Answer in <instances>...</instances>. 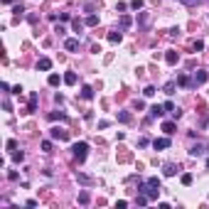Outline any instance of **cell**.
Returning a JSON list of instances; mask_svg holds the SVG:
<instances>
[{"label":"cell","instance_id":"obj_9","mask_svg":"<svg viewBox=\"0 0 209 209\" xmlns=\"http://www.w3.org/2000/svg\"><path fill=\"white\" fill-rule=\"evenodd\" d=\"M59 74H49V84H52V86H57V84H59Z\"/></svg>","mask_w":209,"mask_h":209},{"label":"cell","instance_id":"obj_1","mask_svg":"<svg viewBox=\"0 0 209 209\" xmlns=\"http://www.w3.org/2000/svg\"><path fill=\"white\" fill-rule=\"evenodd\" d=\"M86 150H89V145H86V143H74V155H76L79 160L86 158Z\"/></svg>","mask_w":209,"mask_h":209},{"label":"cell","instance_id":"obj_13","mask_svg":"<svg viewBox=\"0 0 209 209\" xmlns=\"http://www.w3.org/2000/svg\"><path fill=\"white\" fill-rule=\"evenodd\" d=\"M118 121H121V123H128L130 121V113H118Z\"/></svg>","mask_w":209,"mask_h":209},{"label":"cell","instance_id":"obj_4","mask_svg":"<svg viewBox=\"0 0 209 209\" xmlns=\"http://www.w3.org/2000/svg\"><path fill=\"white\" fill-rule=\"evenodd\" d=\"M64 47L69 49V52H74V49H79V39H67V44Z\"/></svg>","mask_w":209,"mask_h":209},{"label":"cell","instance_id":"obj_15","mask_svg":"<svg viewBox=\"0 0 209 209\" xmlns=\"http://www.w3.org/2000/svg\"><path fill=\"white\" fill-rule=\"evenodd\" d=\"M204 81H207V74L199 71V74H197V84H204Z\"/></svg>","mask_w":209,"mask_h":209},{"label":"cell","instance_id":"obj_14","mask_svg":"<svg viewBox=\"0 0 209 209\" xmlns=\"http://www.w3.org/2000/svg\"><path fill=\"white\" fill-rule=\"evenodd\" d=\"M111 42H121V32H113V35H108Z\"/></svg>","mask_w":209,"mask_h":209},{"label":"cell","instance_id":"obj_2","mask_svg":"<svg viewBox=\"0 0 209 209\" xmlns=\"http://www.w3.org/2000/svg\"><path fill=\"white\" fill-rule=\"evenodd\" d=\"M153 145H155V150H165V148L170 145V140H167V138H158V140H155Z\"/></svg>","mask_w":209,"mask_h":209},{"label":"cell","instance_id":"obj_22","mask_svg":"<svg viewBox=\"0 0 209 209\" xmlns=\"http://www.w3.org/2000/svg\"><path fill=\"white\" fill-rule=\"evenodd\" d=\"M207 167H209V162H207Z\"/></svg>","mask_w":209,"mask_h":209},{"label":"cell","instance_id":"obj_3","mask_svg":"<svg viewBox=\"0 0 209 209\" xmlns=\"http://www.w3.org/2000/svg\"><path fill=\"white\" fill-rule=\"evenodd\" d=\"M52 138H57V140H67V130L54 128V130H52Z\"/></svg>","mask_w":209,"mask_h":209},{"label":"cell","instance_id":"obj_16","mask_svg":"<svg viewBox=\"0 0 209 209\" xmlns=\"http://www.w3.org/2000/svg\"><path fill=\"white\" fill-rule=\"evenodd\" d=\"M150 113H153V116H162V108H160V106H153V108H150Z\"/></svg>","mask_w":209,"mask_h":209},{"label":"cell","instance_id":"obj_8","mask_svg":"<svg viewBox=\"0 0 209 209\" xmlns=\"http://www.w3.org/2000/svg\"><path fill=\"white\" fill-rule=\"evenodd\" d=\"M175 172H177V167H175V165H165V175H167V177H172Z\"/></svg>","mask_w":209,"mask_h":209},{"label":"cell","instance_id":"obj_10","mask_svg":"<svg viewBox=\"0 0 209 209\" xmlns=\"http://www.w3.org/2000/svg\"><path fill=\"white\" fill-rule=\"evenodd\" d=\"M64 81H67V84H76V74H71V71H69L67 76H64Z\"/></svg>","mask_w":209,"mask_h":209},{"label":"cell","instance_id":"obj_7","mask_svg":"<svg viewBox=\"0 0 209 209\" xmlns=\"http://www.w3.org/2000/svg\"><path fill=\"white\" fill-rule=\"evenodd\" d=\"M37 67H39V69H44V71H47V69L52 67V61H49V59H39V64H37Z\"/></svg>","mask_w":209,"mask_h":209},{"label":"cell","instance_id":"obj_6","mask_svg":"<svg viewBox=\"0 0 209 209\" xmlns=\"http://www.w3.org/2000/svg\"><path fill=\"white\" fill-rule=\"evenodd\" d=\"M162 130H165L167 135H172L175 133V123H162Z\"/></svg>","mask_w":209,"mask_h":209},{"label":"cell","instance_id":"obj_12","mask_svg":"<svg viewBox=\"0 0 209 209\" xmlns=\"http://www.w3.org/2000/svg\"><path fill=\"white\" fill-rule=\"evenodd\" d=\"M190 153H192V155H202V153H204V148H202V145H194Z\"/></svg>","mask_w":209,"mask_h":209},{"label":"cell","instance_id":"obj_11","mask_svg":"<svg viewBox=\"0 0 209 209\" xmlns=\"http://www.w3.org/2000/svg\"><path fill=\"white\" fill-rule=\"evenodd\" d=\"M175 61H177V54L175 52H167V64H175Z\"/></svg>","mask_w":209,"mask_h":209},{"label":"cell","instance_id":"obj_18","mask_svg":"<svg viewBox=\"0 0 209 209\" xmlns=\"http://www.w3.org/2000/svg\"><path fill=\"white\" fill-rule=\"evenodd\" d=\"M130 7H133V10H138V7H143V0H133V3H130Z\"/></svg>","mask_w":209,"mask_h":209},{"label":"cell","instance_id":"obj_5","mask_svg":"<svg viewBox=\"0 0 209 209\" xmlns=\"http://www.w3.org/2000/svg\"><path fill=\"white\" fill-rule=\"evenodd\" d=\"M76 180H79L81 184H91V177H89V175H81V172H76Z\"/></svg>","mask_w":209,"mask_h":209},{"label":"cell","instance_id":"obj_21","mask_svg":"<svg viewBox=\"0 0 209 209\" xmlns=\"http://www.w3.org/2000/svg\"><path fill=\"white\" fill-rule=\"evenodd\" d=\"M42 150H47V153H49V150H52V143H49V140H44V143H42Z\"/></svg>","mask_w":209,"mask_h":209},{"label":"cell","instance_id":"obj_17","mask_svg":"<svg viewBox=\"0 0 209 209\" xmlns=\"http://www.w3.org/2000/svg\"><path fill=\"white\" fill-rule=\"evenodd\" d=\"M96 22H98L96 15H89V17H86V25H96Z\"/></svg>","mask_w":209,"mask_h":209},{"label":"cell","instance_id":"obj_20","mask_svg":"<svg viewBox=\"0 0 209 209\" xmlns=\"http://www.w3.org/2000/svg\"><path fill=\"white\" fill-rule=\"evenodd\" d=\"M182 184H192V175H182Z\"/></svg>","mask_w":209,"mask_h":209},{"label":"cell","instance_id":"obj_19","mask_svg":"<svg viewBox=\"0 0 209 209\" xmlns=\"http://www.w3.org/2000/svg\"><path fill=\"white\" fill-rule=\"evenodd\" d=\"M165 93H175V84H172V81L165 86Z\"/></svg>","mask_w":209,"mask_h":209}]
</instances>
